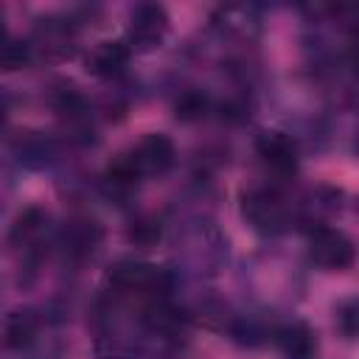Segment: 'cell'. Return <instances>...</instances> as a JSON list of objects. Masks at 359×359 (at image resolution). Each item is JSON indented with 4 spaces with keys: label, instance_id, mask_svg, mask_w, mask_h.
Listing matches in <instances>:
<instances>
[{
    "label": "cell",
    "instance_id": "cell-1",
    "mask_svg": "<svg viewBox=\"0 0 359 359\" xmlns=\"http://www.w3.org/2000/svg\"><path fill=\"white\" fill-rule=\"evenodd\" d=\"M109 286L121 294H149L154 297H165L168 292V275L151 264H140V261H121L109 269L107 275Z\"/></svg>",
    "mask_w": 359,
    "mask_h": 359
},
{
    "label": "cell",
    "instance_id": "cell-2",
    "mask_svg": "<svg viewBox=\"0 0 359 359\" xmlns=\"http://www.w3.org/2000/svg\"><path fill=\"white\" fill-rule=\"evenodd\" d=\"M309 252L314 258V264L325 266V269H348L353 264V241L334 227H317L309 238Z\"/></svg>",
    "mask_w": 359,
    "mask_h": 359
},
{
    "label": "cell",
    "instance_id": "cell-3",
    "mask_svg": "<svg viewBox=\"0 0 359 359\" xmlns=\"http://www.w3.org/2000/svg\"><path fill=\"white\" fill-rule=\"evenodd\" d=\"M244 216L261 230H278L286 222V205L278 191H250L244 196Z\"/></svg>",
    "mask_w": 359,
    "mask_h": 359
},
{
    "label": "cell",
    "instance_id": "cell-4",
    "mask_svg": "<svg viewBox=\"0 0 359 359\" xmlns=\"http://www.w3.org/2000/svg\"><path fill=\"white\" fill-rule=\"evenodd\" d=\"M168 31V14L163 6H154V3H146V6H137L135 14H132V25H129V36L137 48H154Z\"/></svg>",
    "mask_w": 359,
    "mask_h": 359
},
{
    "label": "cell",
    "instance_id": "cell-5",
    "mask_svg": "<svg viewBox=\"0 0 359 359\" xmlns=\"http://www.w3.org/2000/svg\"><path fill=\"white\" fill-rule=\"evenodd\" d=\"M258 157L275 171V174H294L297 168V146L283 132H264L258 137Z\"/></svg>",
    "mask_w": 359,
    "mask_h": 359
},
{
    "label": "cell",
    "instance_id": "cell-6",
    "mask_svg": "<svg viewBox=\"0 0 359 359\" xmlns=\"http://www.w3.org/2000/svg\"><path fill=\"white\" fill-rule=\"evenodd\" d=\"M132 160L140 174H163L174 163V143L165 135H149L140 140V146L132 151Z\"/></svg>",
    "mask_w": 359,
    "mask_h": 359
},
{
    "label": "cell",
    "instance_id": "cell-7",
    "mask_svg": "<svg viewBox=\"0 0 359 359\" xmlns=\"http://www.w3.org/2000/svg\"><path fill=\"white\" fill-rule=\"evenodd\" d=\"M275 342H278V351L283 353V359H314V353H317L314 334L303 323L283 325L275 334Z\"/></svg>",
    "mask_w": 359,
    "mask_h": 359
},
{
    "label": "cell",
    "instance_id": "cell-8",
    "mask_svg": "<svg viewBox=\"0 0 359 359\" xmlns=\"http://www.w3.org/2000/svg\"><path fill=\"white\" fill-rule=\"evenodd\" d=\"M129 53H132V50H129L126 42H121V39H109V42L95 45V50L90 53L87 65H90V70H93L95 76H118V73L126 67Z\"/></svg>",
    "mask_w": 359,
    "mask_h": 359
},
{
    "label": "cell",
    "instance_id": "cell-9",
    "mask_svg": "<svg viewBox=\"0 0 359 359\" xmlns=\"http://www.w3.org/2000/svg\"><path fill=\"white\" fill-rule=\"evenodd\" d=\"M39 331V320L34 311H11L3 323V342L8 348H25L34 342Z\"/></svg>",
    "mask_w": 359,
    "mask_h": 359
},
{
    "label": "cell",
    "instance_id": "cell-10",
    "mask_svg": "<svg viewBox=\"0 0 359 359\" xmlns=\"http://www.w3.org/2000/svg\"><path fill=\"white\" fill-rule=\"evenodd\" d=\"M36 39L42 42V53L50 56V59H62L70 53V36H67V25L62 22H53V20H42L39 31H36Z\"/></svg>",
    "mask_w": 359,
    "mask_h": 359
},
{
    "label": "cell",
    "instance_id": "cell-11",
    "mask_svg": "<svg viewBox=\"0 0 359 359\" xmlns=\"http://www.w3.org/2000/svg\"><path fill=\"white\" fill-rule=\"evenodd\" d=\"M101 238V230L95 227V222H79L67 230V244L73 252H90Z\"/></svg>",
    "mask_w": 359,
    "mask_h": 359
},
{
    "label": "cell",
    "instance_id": "cell-12",
    "mask_svg": "<svg viewBox=\"0 0 359 359\" xmlns=\"http://www.w3.org/2000/svg\"><path fill=\"white\" fill-rule=\"evenodd\" d=\"M28 59H31V48L25 42L8 39V36L0 39V70H20Z\"/></svg>",
    "mask_w": 359,
    "mask_h": 359
},
{
    "label": "cell",
    "instance_id": "cell-13",
    "mask_svg": "<svg viewBox=\"0 0 359 359\" xmlns=\"http://www.w3.org/2000/svg\"><path fill=\"white\" fill-rule=\"evenodd\" d=\"M42 222H45V216H42V210H36V208H31V210H25L17 222H14V230H11V241H28V238H34L39 230H42Z\"/></svg>",
    "mask_w": 359,
    "mask_h": 359
},
{
    "label": "cell",
    "instance_id": "cell-14",
    "mask_svg": "<svg viewBox=\"0 0 359 359\" xmlns=\"http://www.w3.org/2000/svg\"><path fill=\"white\" fill-rule=\"evenodd\" d=\"M205 112H208V95H202V93H196V90L185 93V95L177 101V118H182V121H196V118H202Z\"/></svg>",
    "mask_w": 359,
    "mask_h": 359
},
{
    "label": "cell",
    "instance_id": "cell-15",
    "mask_svg": "<svg viewBox=\"0 0 359 359\" xmlns=\"http://www.w3.org/2000/svg\"><path fill=\"white\" fill-rule=\"evenodd\" d=\"M356 303L353 300H348L342 309H339V314H337V323H339V328H342V334L345 337H356Z\"/></svg>",
    "mask_w": 359,
    "mask_h": 359
},
{
    "label": "cell",
    "instance_id": "cell-16",
    "mask_svg": "<svg viewBox=\"0 0 359 359\" xmlns=\"http://www.w3.org/2000/svg\"><path fill=\"white\" fill-rule=\"evenodd\" d=\"M129 236H132V241H137V244H151V241L160 238V227L151 224V222H137V224L129 230Z\"/></svg>",
    "mask_w": 359,
    "mask_h": 359
},
{
    "label": "cell",
    "instance_id": "cell-17",
    "mask_svg": "<svg viewBox=\"0 0 359 359\" xmlns=\"http://www.w3.org/2000/svg\"><path fill=\"white\" fill-rule=\"evenodd\" d=\"M3 36H6V31H3V20H0V39H3Z\"/></svg>",
    "mask_w": 359,
    "mask_h": 359
}]
</instances>
